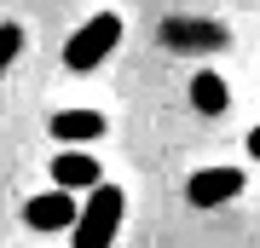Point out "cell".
Listing matches in <instances>:
<instances>
[{
    "mask_svg": "<svg viewBox=\"0 0 260 248\" xmlns=\"http://www.w3.org/2000/svg\"><path fill=\"white\" fill-rule=\"evenodd\" d=\"M121 214H127V196H121V185H93L87 191V208L75 214V248H110L116 231H121Z\"/></svg>",
    "mask_w": 260,
    "mask_h": 248,
    "instance_id": "1",
    "label": "cell"
},
{
    "mask_svg": "<svg viewBox=\"0 0 260 248\" xmlns=\"http://www.w3.org/2000/svg\"><path fill=\"white\" fill-rule=\"evenodd\" d=\"M116 41H121V18H116V12H99V18H87V23L70 35L64 64H70V69H99L104 58L116 52Z\"/></svg>",
    "mask_w": 260,
    "mask_h": 248,
    "instance_id": "2",
    "label": "cell"
},
{
    "mask_svg": "<svg viewBox=\"0 0 260 248\" xmlns=\"http://www.w3.org/2000/svg\"><path fill=\"white\" fill-rule=\"evenodd\" d=\"M23 225L29 231H70L75 225V196L58 185V191H47V196H29L23 202Z\"/></svg>",
    "mask_w": 260,
    "mask_h": 248,
    "instance_id": "3",
    "label": "cell"
},
{
    "mask_svg": "<svg viewBox=\"0 0 260 248\" xmlns=\"http://www.w3.org/2000/svg\"><path fill=\"white\" fill-rule=\"evenodd\" d=\"M237 191H243V173H237V167H203V173L185 185L191 208H220V202H232Z\"/></svg>",
    "mask_w": 260,
    "mask_h": 248,
    "instance_id": "4",
    "label": "cell"
},
{
    "mask_svg": "<svg viewBox=\"0 0 260 248\" xmlns=\"http://www.w3.org/2000/svg\"><path fill=\"white\" fill-rule=\"evenodd\" d=\"M104 133V116L99 110H58L52 116V138H64V145H87V138Z\"/></svg>",
    "mask_w": 260,
    "mask_h": 248,
    "instance_id": "5",
    "label": "cell"
},
{
    "mask_svg": "<svg viewBox=\"0 0 260 248\" xmlns=\"http://www.w3.org/2000/svg\"><path fill=\"white\" fill-rule=\"evenodd\" d=\"M52 179L64 185V191H93L99 185V162L81 156V150H64V156L52 162Z\"/></svg>",
    "mask_w": 260,
    "mask_h": 248,
    "instance_id": "6",
    "label": "cell"
},
{
    "mask_svg": "<svg viewBox=\"0 0 260 248\" xmlns=\"http://www.w3.org/2000/svg\"><path fill=\"white\" fill-rule=\"evenodd\" d=\"M162 41L168 46H225L220 23H185V18H168L162 23Z\"/></svg>",
    "mask_w": 260,
    "mask_h": 248,
    "instance_id": "7",
    "label": "cell"
},
{
    "mask_svg": "<svg viewBox=\"0 0 260 248\" xmlns=\"http://www.w3.org/2000/svg\"><path fill=\"white\" fill-rule=\"evenodd\" d=\"M191 104H197L203 116H220L225 104H232V92H225V81H220L214 69H203V75L191 81Z\"/></svg>",
    "mask_w": 260,
    "mask_h": 248,
    "instance_id": "8",
    "label": "cell"
},
{
    "mask_svg": "<svg viewBox=\"0 0 260 248\" xmlns=\"http://www.w3.org/2000/svg\"><path fill=\"white\" fill-rule=\"evenodd\" d=\"M18 52H23V29H18V23H0V75L12 69Z\"/></svg>",
    "mask_w": 260,
    "mask_h": 248,
    "instance_id": "9",
    "label": "cell"
},
{
    "mask_svg": "<svg viewBox=\"0 0 260 248\" xmlns=\"http://www.w3.org/2000/svg\"><path fill=\"white\" fill-rule=\"evenodd\" d=\"M249 156H254V162H260V127H254V133H249Z\"/></svg>",
    "mask_w": 260,
    "mask_h": 248,
    "instance_id": "10",
    "label": "cell"
}]
</instances>
